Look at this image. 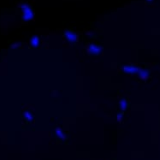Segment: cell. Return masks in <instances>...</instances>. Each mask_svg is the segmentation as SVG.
Instances as JSON below:
<instances>
[{
    "label": "cell",
    "mask_w": 160,
    "mask_h": 160,
    "mask_svg": "<svg viewBox=\"0 0 160 160\" xmlns=\"http://www.w3.org/2000/svg\"><path fill=\"white\" fill-rule=\"evenodd\" d=\"M22 11V18L24 22H28L30 20L33 19L34 17V12L33 9H32V7L26 3H22L20 6Z\"/></svg>",
    "instance_id": "6da1fadb"
},
{
    "label": "cell",
    "mask_w": 160,
    "mask_h": 160,
    "mask_svg": "<svg viewBox=\"0 0 160 160\" xmlns=\"http://www.w3.org/2000/svg\"><path fill=\"white\" fill-rule=\"evenodd\" d=\"M102 52V47L97 44H91L87 48V53L90 56H98Z\"/></svg>",
    "instance_id": "7a4b0ae2"
},
{
    "label": "cell",
    "mask_w": 160,
    "mask_h": 160,
    "mask_svg": "<svg viewBox=\"0 0 160 160\" xmlns=\"http://www.w3.org/2000/svg\"><path fill=\"white\" fill-rule=\"evenodd\" d=\"M64 37L70 44H75L77 41V35L72 30H65L64 33Z\"/></svg>",
    "instance_id": "3957f363"
},
{
    "label": "cell",
    "mask_w": 160,
    "mask_h": 160,
    "mask_svg": "<svg viewBox=\"0 0 160 160\" xmlns=\"http://www.w3.org/2000/svg\"><path fill=\"white\" fill-rule=\"evenodd\" d=\"M123 71L126 73H129V74H135L140 71V68L136 67L135 65H127V66H124Z\"/></svg>",
    "instance_id": "277c9868"
},
{
    "label": "cell",
    "mask_w": 160,
    "mask_h": 160,
    "mask_svg": "<svg viewBox=\"0 0 160 160\" xmlns=\"http://www.w3.org/2000/svg\"><path fill=\"white\" fill-rule=\"evenodd\" d=\"M138 73H139L140 78L141 80H144V81H146V79H148V77H149V75H150V71H148V70H146V69H141V70H140Z\"/></svg>",
    "instance_id": "5b68a950"
},
{
    "label": "cell",
    "mask_w": 160,
    "mask_h": 160,
    "mask_svg": "<svg viewBox=\"0 0 160 160\" xmlns=\"http://www.w3.org/2000/svg\"><path fill=\"white\" fill-rule=\"evenodd\" d=\"M30 45L33 47H38L39 45V38L38 36H33L30 39Z\"/></svg>",
    "instance_id": "8992f818"
},
{
    "label": "cell",
    "mask_w": 160,
    "mask_h": 160,
    "mask_svg": "<svg viewBox=\"0 0 160 160\" xmlns=\"http://www.w3.org/2000/svg\"><path fill=\"white\" fill-rule=\"evenodd\" d=\"M23 117L27 120V121H28V122H31L33 119V113L30 111H25L24 112H23Z\"/></svg>",
    "instance_id": "52a82bcc"
},
{
    "label": "cell",
    "mask_w": 160,
    "mask_h": 160,
    "mask_svg": "<svg viewBox=\"0 0 160 160\" xmlns=\"http://www.w3.org/2000/svg\"><path fill=\"white\" fill-rule=\"evenodd\" d=\"M128 107V101L125 99V98H122L120 101H119V108L123 111L126 110Z\"/></svg>",
    "instance_id": "ba28073f"
},
{
    "label": "cell",
    "mask_w": 160,
    "mask_h": 160,
    "mask_svg": "<svg viewBox=\"0 0 160 160\" xmlns=\"http://www.w3.org/2000/svg\"><path fill=\"white\" fill-rule=\"evenodd\" d=\"M21 46V43H16V44H13L10 47L12 48V49H15V48H18V47H20Z\"/></svg>",
    "instance_id": "9c48e42d"
},
{
    "label": "cell",
    "mask_w": 160,
    "mask_h": 160,
    "mask_svg": "<svg viewBox=\"0 0 160 160\" xmlns=\"http://www.w3.org/2000/svg\"><path fill=\"white\" fill-rule=\"evenodd\" d=\"M122 117H123V114H119V115L117 116V120H118L119 122H121V120H122Z\"/></svg>",
    "instance_id": "30bf717a"
},
{
    "label": "cell",
    "mask_w": 160,
    "mask_h": 160,
    "mask_svg": "<svg viewBox=\"0 0 160 160\" xmlns=\"http://www.w3.org/2000/svg\"><path fill=\"white\" fill-rule=\"evenodd\" d=\"M146 1L147 3H152V2H153V0H146Z\"/></svg>",
    "instance_id": "8fae6325"
}]
</instances>
